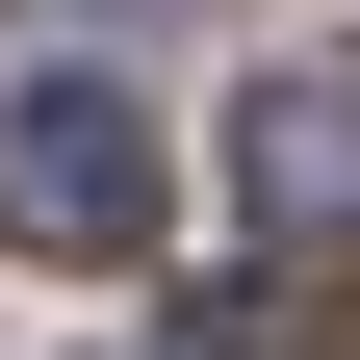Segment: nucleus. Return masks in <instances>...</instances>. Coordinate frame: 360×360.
Listing matches in <instances>:
<instances>
[{
  "instance_id": "obj_2",
  "label": "nucleus",
  "mask_w": 360,
  "mask_h": 360,
  "mask_svg": "<svg viewBox=\"0 0 360 360\" xmlns=\"http://www.w3.org/2000/svg\"><path fill=\"white\" fill-rule=\"evenodd\" d=\"M232 180H257V232L335 283V257H360V77H257V103H232Z\"/></svg>"
},
{
  "instance_id": "obj_1",
  "label": "nucleus",
  "mask_w": 360,
  "mask_h": 360,
  "mask_svg": "<svg viewBox=\"0 0 360 360\" xmlns=\"http://www.w3.org/2000/svg\"><path fill=\"white\" fill-rule=\"evenodd\" d=\"M0 232L129 283V257L180 232V155H155V103H103V77H26V103H0Z\"/></svg>"
}]
</instances>
